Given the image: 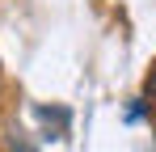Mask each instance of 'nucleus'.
<instances>
[{
	"label": "nucleus",
	"mask_w": 156,
	"mask_h": 152,
	"mask_svg": "<svg viewBox=\"0 0 156 152\" xmlns=\"http://www.w3.org/2000/svg\"><path fill=\"white\" fill-rule=\"evenodd\" d=\"M144 110H148V118L156 123V59H152V68H148V76H144Z\"/></svg>",
	"instance_id": "f257e3e1"
}]
</instances>
